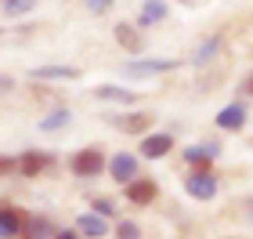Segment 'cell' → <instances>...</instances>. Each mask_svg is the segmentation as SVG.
Listing matches in <instances>:
<instances>
[{
    "mask_svg": "<svg viewBox=\"0 0 253 239\" xmlns=\"http://www.w3.org/2000/svg\"><path fill=\"white\" fill-rule=\"evenodd\" d=\"M170 69H177L174 58H134L123 65V76L141 80V76H156V73H170Z\"/></svg>",
    "mask_w": 253,
    "mask_h": 239,
    "instance_id": "6da1fadb",
    "label": "cell"
},
{
    "mask_svg": "<svg viewBox=\"0 0 253 239\" xmlns=\"http://www.w3.org/2000/svg\"><path fill=\"white\" fill-rule=\"evenodd\" d=\"M188 196L192 199H213L217 196V178L210 174V170H192L188 181H185Z\"/></svg>",
    "mask_w": 253,
    "mask_h": 239,
    "instance_id": "7a4b0ae2",
    "label": "cell"
},
{
    "mask_svg": "<svg viewBox=\"0 0 253 239\" xmlns=\"http://www.w3.org/2000/svg\"><path fill=\"white\" fill-rule=\"evenodd\" d=\"M105 170V156H101L98 149H84V152H76L73 156V174L80 178H94Z\"/></svg>",
    "mask_w": 253,
    "mask_h": 239,
    "instance_id": "3957f363",
    "label": "cell"
},
{
    "mask_svg": "<svg viewBox=\"0 0 253 239\" xmlns=\"http://www.w3.org/2000/svg\"><path fill=\"white\" fill-rule=\"evenodd\" d=\"M109 174L120 181V185H130L134 174H137V156L134 152H116L109 159Z\"/></svg>",
    "mask_w": 253,
    "mask_h": 239,
    "instance_id": "277c9868",
    "label": "cell"
},
{
    "mask_svg": "<svg viewBox=\"0 0 253 239\" xmlns=\"http://www.w3.org/2000/svg\"><path fill=\"white\" fill-rule=\"evenodd\" d=\"M22 236L26 239H54V225L47 221V214H29L22 221Z\"/></svg>",
    "mask_w": 253,
    "mask_h": 239,
    "instance_id": "5b68a950",
    "label": "cell"
},
{
    "mask_svg": "<svg viewBox=\"0 0 253 239\" xmlns=\"http://www.w3.org/2000/svg\"><path fill=\"white\" fill-rule=\"evenodd\" d=\"M170 149H174V138H170V134H148V138L141 142V152H137V156H145V159H163Z\"/></svg>",
    "mask_w": 253,
    "mask_h": 239,
    "instance_id": "8992f818",
    "label": "cell"
},
{
    "mask_svg": "<svg viewBox=\"0 0 253 239\" xmlns=\"http://www.w3.org/2000/svg\"><path fill=\"white\" fill-rule=\"evenodd\" d=\"M243 123H246V105L243 101H232V105H224L217 112V127H224V131H239Z\"/></svg>",
    "mask_w": 253,
    "mask_h": 239,
    "instance_id": "52a82bcc",
    "label": "cell"
},
{
    "mask_svg": "<svg viewBox=\"0 0 253 239\" xmlns=\"http://www.w3.org/2000/svg\"><path fill=\"white\" fill-rule=\"evenodd\" d=\"M217 156H221V145H217V142L188 145V149H185V159H188V163H195V167H206V163H210V159H217Z\"/></svg>",
    "mask_w": 253,
    "mask_h": 239,
    "instance_id": "ba28073f",
    "label": "cell"
},
{
    "mask_svg": "<svg viewBox=\"0 0 253 239\" xmlns=\"http://www.w3.org/2000/svg\"><path fill=\"white\" fill-rule=\"evenodd\" d=\"M51 163H54V159H51L47 152H26V156L18 159V170H22L26 178H37L40 170H47Z\"/></svg>",
    "mask_w": 253,
    "mask_h": 239,
    "instance_id": "9c48e42d",
    "label": "cell"
},
{
    "mask_svg": "<svg viewBox=\"0 0 253 239\" xmlns=\"http://www.w3.org/2000/svg\"><path fill=\"white\" fill-rule=\"evenodd\" d=\"M76 232L87 236V239H101L109 229H105V218H98V214H80L76 218Z\"/></svg>",
    "mask_w": 253,
    "mask_h": 239,
    "instance_id": "30bf717a",
    "label": "cell"
},
{
    "mask_svg": "<svg viewBox=\"0 0 253 239\" xmlns=\"http://www.w3.org/2000/svg\"><path fill=\"white\" fill-rule=\"evenodd\" d=\"M126 199H130V203H141V207H145V203H152L156 199V181H130V185H126Z\"/></svg>",
    "mask_w": 253,
    "mask_h": 239,
    "instance_id": "8fae6325",
    "label": "cell"
},
{
    "mask_svg": "<svg viewBox=\"0 0 253 239\" xmlns=\"http://www.w3.org/2000/svg\"><path fill=\"white\" fill-rule=\"evenodd\" d=\"M33 80H76L80 69H73V65H40V69L29 73Z\"/></svg>",
    "mask_w": 253,
    "mask_h": 239,
    "instance_id": "7c38bea8",
    "label": "cell"
},
{
    "mask_svg": "<svg viewBox=\"0 0 253 239\" xmlns=\"http://www.w3.org/2000/svg\"><path fill=\"white\" fill-rule=\"evenodd\" d=\"M116 40H120V48H126V51H141V33H137L134 26H130V22H120V26H116Z\"/></svg>",
    "mask_w": 253,
    "mask_h": 239,
    "instance_id": "4fadbf2b",
    "label": "cell"
},
{
    "mask_svg": "<svg viewBox=\"0 0 253 239\" xmlns=\"http://www.w3.org/2000/svg\"><path fill=\"white\" fill-rule=\"evenodd\" d=\"M18 232H22V218H18V210L0 207V239H15Z\"/></svg>",
    "mask_w": 253,
    "mask_h": 239,
    "instance_id": "5bb4252c",
    "label": "cell"
},
{
    "mask_svg": "<svg viewBox=\"0 0 253 239\" xmlns=\"http://www.w3.org/2000/svg\"><path fill=\"white\" fill-rule=\"evenodd\" d=\"M94 98H101V101H116V105H130V101H134V91L105 84V87H98V91H94Z\"/></svg>",
    "mask_w": 253,
    "mask_h": 239,
    "instance_id": "9a60e30c",
    "label": "cell"
},
{
    "mask_svg": "<svg viewBox=\"0 0 253 239\" xmlns=\"http://www.w3.org/2000/svg\"><path fill=\"white\" fill-rule=\"evenodd\" d=\"M167 4H159V0H148V4H141V15H137V22L141 26H156V22H163L167 18Z\"/></svg>",
    "mask_w": 253,
    "mask_h": 239,
    "instance_id": "2e32d148",
    "label": "cell"
},
{
    "mask_svg": "<svg viewBox=\"0 0 253 239\" xmlns=\"http://www.w3.org/2000/svg\"><path fill=\"white\" fill-rule=\"evenodd\" d=\"M73 123V112L69 109H54V112H47V116L40 120V131H62V127H69Z\"/></svg>",
    "mask_w": 253,
    "mask_h": 239,
    "instance_id": "e0dca14e",
    "label": "cell"
},
{
    "mask_svg": "<svg viewBox=\"0 0 253 239\" xmlns=\"http://www.w3.org/2000/svg\"><path fill=\"white\" fill-rule=\"evenodd\" d=\"M148 123H152V116H145V112H134V116H120V120H116V127L134 134V131H145Z\"/></svg>",
    "mask_w": 253,
    "mask_h": 239,
    "instance_id": "ac0fdd59",
    "label": "cell"
},
{
    "mask_svg": "<svg viewBox=\"0 0 253 239\" xmlns=\"http://www.w3.org/2000/svg\"><path fill=\"white\" fill-rule=\"evenodd\" d=\"M217 51H221V40H217V37H210V40H206V44H203L199 51L192 54V62H206V58H213Z\"/></svg>",
    "mask_w": 253,
    "mask_h": 239,
    "instance_id": "d6986e66",
    "label": "cell"
},
{
    "mask_svg": "<svg viewBox=\"0 0 253 239\" xmlns=\"http://www.w3.org/2000/svg\"><path fill=\"white\" fill-rule=\"evenodd\" d=\"M26 11H33L29 0H7L4 4V15H26Z\"/></svg>",
    "mask_w": 253,
    "mask_h": 239,
    "instance_id": "ffe728a7",
    "label": "cell"
},
{
    "mask_svg": "<svg viewBox=\"0 0 253 239\" xmlns=\"http://www.w3.org/2000/svg\"><path fill=\"white\" fill-rule=\"evenodd\" d=\"M120 239H141V229H137L134 221H120V229H116Z\"/></svg>",
    "mask_w": 253,
    "mask_h": 239,
    "instance_id": "44dd1931",
    "label": "cell"
},
{
    "mask_svg": "<svg viewBox=\"0 0 253 239\" xmlns=\"http://www.w3.org/2000/svg\"><path fill=\"white\" fill-rule=\"evenodd\" d=\"M112 210H116V207H112V199H94V214H98V218H109Z\"/></svg>",
    "mask_w": 253,
    "mask_h": 239,
    "instance_id": "7402d4cb",
    "label": "cell"
},
{
    "mask_svg": "<svg viewBox=\"0 0 253 239\" xmlns=\"http://www.w3.org/2000/svg\"><path fill=\"white\" fill-rule=\"evenodd\" d=\"M15 167H18V159H15V156H0V174H11Z\"/></svg>",
    "mask_w": 253,
    "mask_h": 239,
    "instance_id": "603a6c76",
    "label": "cell"
},
{
    "mask_svg": "<svg viewBox=\"0 0 253 239\" xmlns=\"http://www.w3.org/2000/svg\"><path fill=\"white\" fill-rule=\"evenodd\" d=\"M243 95H250V98H253V73L243 80Z\"/></svg>",
    "mask_w": 253,
    "mask_h": 239,
    "instance_id": "cb8c5ba5",
    "label": "cell"
},
{
    "mask_svg": "<svg viewBox=\"0 0 253 239\" xmlns=\"http://www.w3.org/2000/svg\"><path fill=\"white\" fill-rule=\"evenodd\" d=\"M90 11H94V15H101V11H109V4H101V0H94V4H87Z\"/></svg>",
    "mask_w": 253,
    "mask_h": 239,
    "instance_id": "d4e9b609",
    "label": "cell"
},
{
    "mask_svg": "<svg viewBox=\"0 0 253 239\" xmlns=\"http://www.w3.org/2000/svg\"><path fill=\"white\" fill-rule=\"evenodd\" d=\"M11 87H15V80H11V76H0V91H11Z\"/></svg>",
    "mask_w": 253,
    "mask_h": 239,
    "instance_id": "484cf974",
    "label": "cell"
},
{
    "mask_svg": "<svg viewBox=\"0 0 253 239\" xmlns=\"http://www.w3.org/2000/svg\"><path fill=\"white\" fill-rule=\"evenodd\" d=\"M54 239H76V232H54Z\"/></svg>",
    "mask_w": 253,
    "mask_h": 239,
    "instance_id": "4316f807",
    "label": "cell"
}]
</instances>
